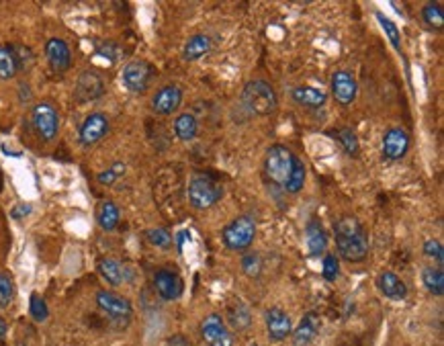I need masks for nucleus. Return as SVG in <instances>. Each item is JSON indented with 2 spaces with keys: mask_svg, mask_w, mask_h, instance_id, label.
Listing matches in <instances>:
<instances>
[{
  "mask_svg": "<svg viewBox=\"0 0 444 346\" xmlns=\"http://www.w3.org/2000/svg\"><path fill=\"white\" fill-rule=\"evenodd\" d=\"M336 248L342 259L351 262H362L368 255V238L360 221L353 215H344L334 224Z\"/></svg>",
  "mask_w": 444,
  "mask_h": 346,
  "instance_id": "1",
  "label": "nucleus"
},
{
  "mask_svg": "<svg viewBox=\"0 0 444 346\" xmlns=\"http://www.w3.org/2000/svg\"><path fill=\"white\" fill-rule=\"evenodd\" d=\"M242 100L256 115H270L278 105L274 90L265 80H250L242 90Z\"/></svg>",
  "mask_w": 444,
  "mask_h": 346,
  "instance_id": "2",
  "label": "nucleus"
},
{
  "mask_svg": "<svg viewBox=\"0 0 444 346\" xmlns=\"http://www.w3.org/2000/svg\"><path fill=\"white\" fill-rule=\"evenodd\" d=\"M295 156L285 146H272L265 158V174L272 184L285 186L289 180V174L293 171Z\"/></svg>",
  "mask_w": 444,
  "mask_h": 346,
  "instance_id": "3",
  "label": "nucleus"
},
{
  "mask_svg": "<svg viewBox=\"0 0 444 346\" xmlns=\"http://www.w3.org/2000/svg\"><path fill=\"white\" fill-rule=\"evenodd\" d=\"M254 236H256V224H254V219L248 217V215H240L232 224L225 226V230H223V244L230 250H236V252L238 250H246L254 242Z\"/></svg>",
  "mask_w": 444,
  "mask_h": 346,
  "instance_id": "4",
  "label": "nucleus"
},
{
  "mask_svg": "<svg viewBox=\"0 0 444 346\" xmlns=\"http://www.w3.org/2000/svg\"><path fill=\"white\" fill-rule=\"evenodd\" d=\"M223 191L209 176L197 174L188 184V201L195 209H207L221 199Z\"/></svg>",
  "mask_w": 444,
  "mask_h": 346,
  "instance_id": "5",
  "label": "nucleus"
},
{
  "mask_svg": "<svg viewBox=\"0 0 444 346\" xmlns=\"http://www.w3.org/2000/svg\"><path fill=\"white\" fill-rule=\"evenodd\" d=\"M31 121H33V127L43 142L56 140V136L60 131V115H58L54 105H49V102L35 105L33 113H31Z\"/></svg>",
  "mask_w": 444,
  "mask_h": 346,
  "instance_id": "6",
  "label": "nucleus"
},
{
  "mask_svg": "<svg viewBox=\"0 0 444 346\" xmlns=\"http://www.w3.org/2000/svg\"><path fill=\"white\" fill-rule=\"evenodd\" d=\"M152 74H154V70H152V66H150L148 62H144V60H133V62H129V64L123 68L121 78H123V85H125L127 90L140 94V92H146V88L150 87Z\"/></svg>",
  "mask_w": 444,
  "mask_h": 346,
  "instance_id": "7",
  "label": "nucleus"
},
{
  "mask_svg": "<svg viewBox=\"0 0 444 346\" xmlns=\"http://www.w3.org/2000/svg\"><path fill=\"white\" fill-rule=\"evenodd\" d=\"M96 303H98V307L107 314V316H111L113 320H117V322H129L131 320V303L125 299V297H121V295H117V293H111V291H98L96 293Z\"/></svg>",
  "mask_w": 444,
  "mask_h": 346,
  "instance_id": "8",
  "label": "nucleus"
},
{
  "mask_svg": "<svg viewBox=\"0 0 444 346\" xmlns=\"http://www.w3.org/2000/svg\"><path fill=\"white\" fill-rule=\"evenodd\" d=\"M201 334H203L205 343L209 346H234L232 332L227 330V326H225V322H223V318L219 314H209L203 320Z\"/></svg>",
  "mask_w": 444,
  "mask_h": 346,
  "instance_id": "9",
  "label": "nucleus"
},
{
  "mask_svg": "<svg viewBox=\"0 0 444 346\" xmlns=\"http://www.w3.org/2000/svg\"><path fill=\"white\" fill-rule=\"evenodd\" d=\"M410 148V136L406 129H399V127H393L385 133L383 138V158L385 160H401L406 156Z\"/></svg>",
  "mask_w": 444,
  "mask_h": 346,
  "instance_id": "10",
  "label": "nucleus"
},
{
  "mask_svg": "<svg viewBox=\"0 0 444 346\" xmlns=\"http://www.w3.org/2000/svg\"><path fill=\"white\" fill-rule=\"evenodd\" d=\"M107 131H109V119L102 113H92L80 125L78 140L82 146H94L107 136Z\"/></svg>",
  "mask_w": 444,
  "mask_h": 346,
  "instance_id": "11",
  "label": "nucleus"
},
{
  "mask_svg": "<svg viewBox=\"0 0 444 346\" xmlns=\"http://www.w3.org/2000/svg\"><path fill=\"white\" fill-rule=\"evenodd\" d=\"M45 56H47V62L54 72H66L72 64V54H70L68 43L58 37H54L45 43Z\"/></svg>",
  "mask_w": 444,
  "mask_h": 346,
  "instance_id": "12",
  "label": "nucleus"
},
{
  "mask_svg": "<svg viewBox=\"0 0 444 346\" xmlns=\"http://www.w3.org/2000/svg\"><path fill=\"white\" fill-rule=\"evenodd\" d=\"M356 92H358V85H356L355 76L346 70H338L332 76V94L340 105H351L355 102Z\"/></svg>",
  "mask_w": 444,
  "mask_h": 346,
  "instance_id": "13",
  "label": "nucleus"
},
{
  "mask_svg": "<svg viewBox=\"0 0 444 346\" xmlns=\"http://www.w3.org/2000/svg\"><path fill=\"white\" fill-rule=\"evenodd\" d=\"M182 102V90L175 85L160 88L152 98V109L158 115H173Z\"/></svg>",
  "mask_w": 444,
  "mask_h": 346,
  "instance_id": "14",
  "label": "nucleus"
},
{
  "mask_svg": "<svg viewBox=\"0 0 444 346\" xmlns=\"http://www.w3.org/2000/svg\"><path fill=\"white\" fill-rule=\"evenodd\" d=\"M154 287L158 291V295L164 299V301H173V299H178L180 293H182V281L178 277L177 272L173 270H158L156 277H154Z\"/></svg>",
  "mask_w": 444,
  "mask_h": 346,
  "instance_id": "15",
  "label": "nucleus"
},
{
  "mask_svg": "<svg viewBox=\"0 0 444 346\" xmlns=\"http://www.w3.org/2000/svg\"><path fill=\"white\" fill-rule=\"evenodd\" d=\"M291 328H293V326H291V318H289V314H285L282 310L272 307L267 314V330L270 340H274V343L285 340V338L291 334Z\"/></svg>",
  "mask_w": 444,
  "mask_h": 346,
  "instance_id": "16",
  "label": "nucleus"
},
{
  "mask_svg": "<svg viewBox=\"0 0 444 346\" xmlns=\"http://www.w3.org/2000/svg\"><path fill=\"white\" fill-rule=\"evenodd\" d=\"M104 92V83L96 72H82L76 83V98L78 100H94Z\"/></svg>",
  "mask_w": 444,
  "mask_h": 346,
  "instance_id": "17",
  "label": "nucleus"
},
{
  "mask_svg": "<svg viewBox=\"0 0 444 346\" xmlns=\"http://www.w3.org/2000/svg\"><path fill=\"white\" fill-rule=\"evenodd\" d=\"M377 285H379L381 293H383L385 297H389V299L399 301V299H406V297H408V287H406V283H403L395 272H391V270L381 272L379 279H377Z\"/></svg>",
  "mask_w": 444,
  "mask_h": 346,
  "instance_id": "18",
  "label": "nucleus"
},
{
  "mask_svg": "<svg viewBox=\"0 0 444 346\" xmlns=\"http://www.w3.org/2000/svg\"><path fill=\"white\" fill-rule=\"evenodd\" d=\"M320 330V316L315 312H309L303 316L301 324L295 330V345L297 346H309L313 343L315 334Z\"/></svg>",
  "mask_w": 444,
  "mask_h": 346,
  "instance_id": "19",
  "label": "nucleus"
},
{
  "mask_svg": "<svg viewBox=\"0 0 444 346\" xmlns=\"http://www.w3.org/2000/svg\"><path fill=\"white\" fill-rule=\"evenodd\" d=\"M291 98L301 105V107H309V109H318L326 102L328 94L320 88L313 87H297L291 90Z\"/></svg>",
  "mask_w": 444,
  "mask_h": 346,
  "instance_id": "20",
  "label": "nucleus"
},
{
  "mask_svg": "<svg viewBox=\"0 0 444 346\" xmlns=\"http://www.w3.org/2000/svg\"><path fill=\"white\" fill-rule=\"evenodd\" d=\"M305 234H307L309 255H311V257H320V255H324V252H326V246H328V236H326V232H324L322 224H320V221H315V219H311V221L307 224Z\"/></svg>",
  "mask_w": 444,
  "mask_h": 346,
  "instance_id": "21",
  "label": "nucleus"
},
{
  "mask_svg": "<svg viewBox=\"0 0 444 346\" xmlns=\"http://www.w3.org/2000/svg\"><path fill=\"white\" fill-rule=\"evenodd\" d=\"M209 50H211V37H207V35H192L186 41L184 50H182V58L186 62H195V60L203 58Z\"/></svg>",
  "mask_w": 444,
  "mask_h": 346,
  "instance_id": "22",
  "label": "nucleus"
},
{
  "mask_svg": "<svg viewBox=\"0 0 444 346\" xmlns=\"http://www.w3.org/2000/svg\"><path fill=\"white\" fill-rule=\"evenodd\" d=\"M119 217H121L119 207H117L113 201H104V203L100 205V209H98V215H96L98 226H100L104 232H113V230L117 228V224H119Z\"/></svg>",
  "mask_w": 444,
  "mask_h": 346,
  "instance_id": "23",
  "label": "nucleus"
},
{
  "mask_svg": "<svg viewBox=\"0 0 444 346\" xmlns=\"http://www.w3.org/2000/svg\"><path fill=\"white\" fill-rule=\"evenodd\" d=\"M230 324H232V328L238 330V332L248 330L250 324H252V316H250L248 305H244L242 301L234 303V305L230 307Z\"/></svg>",
  "mask_w": 444,
  "mask_h": 346,
  "instance_id": "24",
  "label": "nucleus"
},
{
  "mask_svg": "<svg viewBox=\"0 0 444 346\" xmlns=\"http://www.w3.org/2000/svg\"><path fill=\"white\" fill-rule=\"evenodd\" d=\"M98 272H100V277H102L109 285H113V287H117V285L123 283V268H121V264H119L117 260L102 259L98 262Z\"/></svg>",
  "mask_w": 444,
  "mask_h": 346,
  "instance_id": "25",
  "label": "nucleus"
},
{
  "mask_svg": "<svg viewBox=\"0 0 444 346\" xmlns=\"http://www.w3.org/2000/svg\"><path fill=\"white\" fill-rule=\"evenodd\" d=\"M197 129H199V123L197 119L190 115V113H182L178 115L177 121H175V133L182 142H188L197 136Z\"/></svg>",
  "mask_w": 444,
  "mask_h": 346,
  "instance_id": "26",
  "label": "nucleus"
},
{
  "mask_svg": "<svg viewBox=\"0 0 444 346\" xmlns=\"http://www.w3.org/2000/svg\"><path fill=\"white\" fill-rule=\"evenodd\" d=\"M303 182H305V164H303L299 158H295L293 171L289 174V180H287L285 188H287L289 193H299V191L303 188Z\"/></svg>",
  "mask_w": 444,
  "mask_h": 346,
  "instance_id": "27",
  "label": "nucleus"
},
{
  "mask_svg": "<svg viewBox=\"0 0 444 346\" xmlns=\"http://www.w3.org/2000/svg\"><path fill=\"white\" fill-rule=\"evenodd\" d=\"M424 285L430 293L443 295L444 293V274L441 268H426L424 270Z\"/></svg>",
  "mask_w": 444,
  "mask_h": 346,
  "instance_id": "28",
  "label": "nucleus"
},
{
  "mask_svg": "<svg viewBox=\"0 0 444 346\" xmlns=\"http://www.w3.org/2000/svg\"><path fill=\"white\" fill-rule=\"evenodd\" d=\"M422 17H424V23L432 29H443L444 25V14L441 4L436 2H428L422 10Z\"/></svg>",
  "mask_w": 444,
  "mask_h": 346,
  "instance_id": "29",
  "label": "nucleus"
},
{
  "mask_svg": "<svg viewBox=\"0 0 444 346\" xmlns=\"http://www.w3.org/2000/svg\"><path fill=\"white\" fill-rule=\"evenodd\" d=\"M16 74V64L8 47L0 45V80H10Z\"/></svg>",
  "mask_w": 444,
  "mask_h": 346,
  "instance_id": "30",
  "label": "nucleus"
},
{
  "mask_svg": "<svg viewBox=\"0 0 444 346\" xmlns=\"http://www.w3.org/2000/svg\"><path fill=\"white\" fill-rule=\"evenodd\" d=\"M242 268L248 277H258L263 272V259L258 252H246L242 257Z\"/></svg>",
  "mask_w": 444,
  "mask_h": 346,
  "instance_id": "31",
  "label": "nucleus"
},
{
  "mask_svg": "<svg viewBox=\"0 0 444 346\" xmlns=\"http://www.w3.org/2000/svg\"><path fill=\"white\" fill-rule=\"evenodd\" d=\"M146 236H148V242L152 246H156V248H170L173 246V236L166 230H162V228L150 230Z\"/></svg>",
  "mask_w": 444,
  "mask_h": 346,
  "instance_id": "32",
  "label": "nucleus"
},
{
  "mask_svg": "<svg viewBox=\"0 0 444 346\" xmlns=\"http://www.w3.org/2000/svg\"><path fill=\"white\" fill-rule=\"evenodd\" d=\"M377 21L381 23L383 31L389 35V39H391L393 47H395V50H399V47H401V37H399V29L395 27V23H391V21H389L387 17H383L381 12H377Z\"/></svg>",
  "mask_w": 444,
  "mask_h": 346,
  "instance_id": "33",
  "label": "nucleus"
},
{
  "mask_svg": "<svg viewBox=\"0 0 444 346\" xmlns=\"http://www.w3.org/2000/svg\"><path fill=\"white\" fill-rule=\"evenodd\" d=\"M8 50H10L12 58H14L16 70H23V68H27L33 62V56H31V52L27 47H23V45H8Z\"/></svg>",
  "mask_w": 444,
  "mask_h": 346,
  "instance_id": "34",
  "label": "nucleus"
},
{
  "mask_svg": "<svg viewBox=\"0 0 444 346\" xmlns=\"http://www.w3.org/2000/svg\"><path fill=\"white\" fill-rule=\"evenodd\" d=\"M29 303H31V305H29V310H31V316L35 318V322H45V320H47V316H49L45 301H43L39 295H35V293H33Z\"/></svg>",
  "mask_w": 444,
  "mask_h": 346,
  "instance_id": "35",
  "label": "nucleus"
},
{
  "mask_svg": "<svg viewBox=\"0 0 444 346\" xmlns=\"http://www.w3.org/2000/svg\"><path fill=\"white\" fill-rule=\"evenodd\" d=\"M336 136H338V140L342 142V146H344L346 154H351V156L358 154V142H356V136L353 129H340Z\"/></svg>",
  "mask_w": 444,
  "mask_h": 346,
  "instance_id": "36",
  "label": "nucleus"
},
{
  "mask_svg": "<svg viewBox=\"0 0 444 346\" xmlns=\"http://www.w3.org/2000/svg\"><path fill=\"white\" fill-rule=\"evenodd\" d=\"M338 272H340V262L336 255H328L324 259V279L326 281H336L338 279Z\"/></svg>",
  "mask_w": 444,
  "mask_h": 346,
  "instance_id": "37",
  "label": "nucleus"
},
{
  "mask_svg": "<svg viewBox=\"0 0 444 346\" xmlns=\"http://www.w3.org/2000/svg\"><path fill=\"white\" fill-rule=\"evenodd\" d=\"M123 173H125V164H121V162H119V164L111 166L109 171H104V173L98 174L96 178H98V182H100V184H113V182H115V180H117V178H119Z\"/></svg>",
  "mask_w": 444,
  "mask_h": 346,
  "instance_id": "38",
  "label": "nucleus"
},
{
  "mask_svg": "<svg viewBox=\"0 0 444 346\" xmlns=\"http://www.w3.org/2000/svg\"><path fill=\"white\" fill-rule=\"evenodd\" d=\"M12 299V283L8 277L0 274V307H6Z\"/></svg>",
  "mask_w": 444,
  "mask_h": 346,
  "instance_id": "39",
  "label": "nucleus"
},
{
  "mask_svg": "<svg viewBox=\"0 0 444 346\" xmlns=\"http://www.w3.org/2000/svg\"><path fill=\"white\" fill-rule=\"evenodd\" d=\"M424 255H426V257H430V259H436L439 262H443L444 259L443 244H441L439 240H426V244H424Z\"/></svg>",
  "mask_w": 444,
  "mask_h": 346,
  "instance_id": "40",
  "label": "nucleus"
},
{
  "mask_svg": "<svg viewBox=\"0 0 444 346\" xmlns=\"http://www.w3.org/2000/svg\"><path fill=\"white\" fill-rule=\"evenodd\" d=\"M98 54H100L102 58H107L109 62H117V60H119V56H121L119 47H117L115 43H111V41L100 43V45H98Z\"/></svg>",
  "mask_w": 444,
  "mask_h": 346,
  "instance_id": "41",
  "label": "nucleus"
},
{
  "mask_svg": "<svg viewBox=\"0 0 444 346\" xmlns=\"http://www.w3.org/2000/svg\"><path fill=\"white\" fill-rule=\"evenodd\" d=\"M21 207H23V209H14V211H12V217H21L23 213L27 215V213L31 211V205H21Z\"/></svg>",
  "mask_w": 444,
  "mask_h": 346,
  "instance_id": "42",
  "label": "nucleus"
},
{
  "mask_svg": "<svg viewBox=\"0 0 444 346\" xmlns=\"http://www.w3.org/2000/svg\"><path fill=\"white\" fill-rule=\"evenodd\" d=\"M170 346H190V345L184 340V336H175V338L170 340Z\"/></svg>",
  "mask_w": 444,
  "mask_h": 346,
  "instance_id": "43",
  "label": "nucleus"
},
{
  "mask_svg": "<svg viewBox=\"0 0 444 346\" xmlns=\"http://www.w3.org/2000/svg\"><path fill=\"white\" fill-rule=\"evenodd\" d=\"M4 334H6V322L0 318V338H4Z\"/></svg>",
  "mask_w": 444,
  "mask_h": 346,
  "instance_id": "44",
  "label": "nucleus"
},
{
  "mask_svg": "<svg viewBox=\"0 0 444 346\" xmlns=\"http://www.w3.org/2000/svg\"><path fill=\"white\" fill-rule=\"evenodd\" d=\"M252 346H256V345H252Z\"/></svg>",
  "mask_w": 444,
  "mask_h": 346,
  "instance_id": "45",
  "label": "nucleus"
}]
</instances>
